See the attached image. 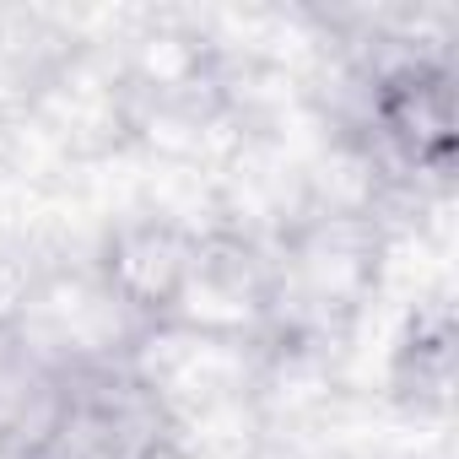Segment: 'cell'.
Returning <instances> with one entry per match:
<instances>
[{"mask_svg":"<svg viewBox=\"0 0 459 459\" xmlns=\"http://www.w3.org/2000/svg\"><path fill=\"white\" fill-rule=\"evenodd\" d=\"M0 335H6V325H0Z\"/></svg>","mask_w":459,"mask_h":459,"instance_id":"cell-3","label":"cell"},{"mask_svg":"<svg viewBox=\"0 0 459 459\" xmlns=\"http://www.w3.org/2000/svg\"><path fill=\"white\" fill-rule=\"evenodd\" d=\"M195 255H200V227H189L173 211H141L108 227L92 271L141 330H157L173 319L189 287Z\"/></svg>","mask_w":459,"mask_h":459,"instance_id":"cell-2","label":"cell"},{"mask_svg":"<svg viewBox=\"0 0 459 459\" xmlns=\"http://www.w3.org/2000/svg\"><path fill=\"white\" fill-rule=\"evenodd\" d=\"M178 416L130 362H82L49 378L39 416L12 459H173Z\"/></svg>","mask_w":459,"mask_h":459,"instance_id":"cell-1","label":"cell"}]
</instances>
